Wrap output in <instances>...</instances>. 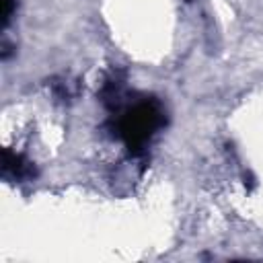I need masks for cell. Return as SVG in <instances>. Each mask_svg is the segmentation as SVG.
Returning <instances> with one entry per match:
<instances>
[{"label": "cell", "mask_w": 263, "mask_h": 263, "mask_svg": "<svg viewBox=\"0 0 263 263\" xmlns=\"http://www.w3.org/2000/svg\"><path fill=\"white\" fill-rule=\"evenodd\" d=\"M12 10H14V0H2V27L8 25Z\"/></svg>", "instance_id": "obj_3"}, {"label": "cell", "mask_w": 263, "mask_h": 263, "mask_svg": "<svg viewBox=\"0 0 263 263\" xmlns=\"http://www.w3.org/2000/svg\"><path fill=\"white\" fill-rule=\"evenodd\" d=\"M2 171L8 175H14L16 179H27V177H33L35 175V168L29 160H25V156L21 154H14L10 150H4L2 152Z\"/></svg>", "instance_id": "obj_2"}, {"label": "cell", "mask_w": 263, "mask_h": 263, "mask_svg": "<svg viewBox=\"0 0 263 263\" xmlns=\"http://www.w3.org/2000/svg\"><path fill=\"white\" fill-rule=\"evenodd\" d=\"M164 125V111L158 101L144 99L134 107L125 109V113L117 119L115 132L125 142L129 152H142L144 144Z\"/></svg>", "instance_id": "obj_1"}]
</instances>
